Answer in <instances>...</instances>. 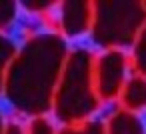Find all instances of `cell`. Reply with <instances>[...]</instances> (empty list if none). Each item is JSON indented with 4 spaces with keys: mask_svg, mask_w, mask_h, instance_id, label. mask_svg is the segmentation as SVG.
I'll return each instance as SVG.
<instances>
[{
    "mask_svg": "<svg viewBox=\"0 0 146 134\" xmlns=\"http://www.w3.org/2000/svg\"><path fill=\"white\" fill-rule=\"evenodd\" d=\"M68 52V42L60 34L30 36L16 50L4 76L2 92L8 104L24 116L48 114Z\"/></svg>",
    "mask_w": 146,
    "mask_h": 134,
    "instance_id": "cell-1",
    "label": "cell"
},
{
    "mask_svg": "<svg viewBox=\"0 0 146 134\" xmlns=\"http://www.w3.org/2000/svg\"><path fill=\"white\" fill-rule=\"evenodd\" d=\"M94 54L88 48L70 50L52 96L54 118L64 126L86 122L100 106L92 78Z\"/></svg>",
    "mask_w": 146,
    "mask_h": 134,
    "instance_id": "cell-2",
    "label": "cell"
},
{
    "mask_svg": "<svg viewBox=\"0 0 146 134\" xmlns=\"http://www.w3.org/2000/svg\"><path fill=\"white\" fill-rule=\"evenodd\" d=\"M146 22L144 2L138 0H102L92 2V40L104 50L132 46Z\"/></svg>",
    "mask_w": 146,
    "mask_h": 134,
    "instance_id": "cell-3",
    "label": "cell"
},
{
    "mask_svg": "<svg viewBox=\"0 0 146 134\" xmlns=\"http://www.w3.org/2000/svg\"><path fill=\"white\" fill-rule=\"evenodd\" d=\"M128 56L122 50H104L94 58L92 78L98 100H114L120 96V90L126 82Z\"/></svg>",
    "mask_w": 146,
    "mask_h": 134,
    "instance_id": "cell-4",
    "label": "cell"
},
{
    "mask_svg": "<svg viewBox=\"0 0 146 134\" xmlns=\"http://www.w3.org/2000/svg\"><path fill=\"white\" fill-rule=\"evenodd\" d=\"M92 2L88 0H66L60 4V32L62 38H78L90 32Z\"/></svg>",
    "mask_w": 146,
    "mask_h": 134,
    "instance_id": "cell-5",
    "label": "cell"
},
{
    "mask_svg": "<svg viewBox=\"0 0 146 134\" xmlns=\"http://www.w3.org/2000/svg\"><path fill=\"white\" fill-rule=\"evenodd\" d=\"M120 100L124 110L128 112H140L146 110V78L134 74L130 78H126L122 90H120Z\"/></svg>",
    "mask_w": 146,
    "mask_h": 134,
    "instance_id": "cell-6",
    "label": "cell"
},
{
    "mask_svg": "<svg viewBox=\"0 0 146 134\" xmlns=\"http://www.w3.org/2000/svg\"><path fill=\"white\" fill-rule=\"evenodd\" d=\"M104 130L106 134H146V126L142 118L124 108L114 112L108 118V122L104 124Z\"/></svg>",
    "mask_w": 146,
    "mask_h": 134,
    "instance_id": "cell-7",
    "label": "cell"
},
{
    "mask_svg": "<svg viewBox=\"0 0 146 134\" xmlns=\"http://www.w3.org/2000/svg\"><path fill=\"white\" fill-rule=\"evenodd\" d=\"M132 64L138 76L146 78V22L132 42Z\"/></svg>",
    "mask_w": 146,
    "mask_h": 134,
    "instance_id": "cell-8",
    "label": "cell"
},
{
    "mask_svg": "<svg viewBox=\"0 0 146 134\" xmlns=\"http://www.w3.org/2000/svg\"><path fill=\"white\" fill-rule=\"evenodd\" d=\"M18 46L12 38H8L4 32H0V94H2V88H4V76H6V70L16 54Z\"/></svg>",
    "mask_w": 146,
    "mask_h": 134,
    "instance_id": "cell-9",
    "label": "cell"
},
{
    "mask_svg": "<svg viewBox=\"0 0 146 134\" xmlns=\"http://www.w3.org/2000/svg\"><path fill=\"white\" fill-rule=\"evenodd\" d=\"M58 134H106L104 122L100 120H86L74 126H64Z\"/></svg>",
    "mask_w": 146,
    "mask_h": 134,
    "instance_id": "cell-10",
    "label": "cell"
},
{
    "mask_svg": "<svg viewBox=\"0 0 146 134\" xmlns=\"http://www.w3.org/2000/svg\"><path fill=\"white\" fill-rule=\"evenodd\" d=\"M18 14V4L10 0H0V30H6L12 26Z\"/></svg>",
    "mask_w": 146,
    "mask_h": 134,
    "instance_id": "cell-11",
    "label": "cell"
},
{
    "mask_svg": "<svg viewBox=\"0 0 146 134\" xmlns=\"http://www.w3.org/2000/svg\"><path fill=\"white\" fill-rule=\"evenodd\" d=\"M26 134H58V130L46 116H36V118L30 120V124L26 128Z\"/></svg>",
    "mask_w": 146,
    "mask_h": 134,
    "instance_id": "cell-12",
    "label": "cell"
},
{
    "mask_svg": "<svg viewBox=\"0 0 146 134\" xmlns=\"http://www.w3.org/2000/svg\"><path fill=\"white\" fill-rule=\"evenodd\" d=\"M4 134H26V128L20 120H8L4 124Z\"/></svg>",
    "mask_w": 146,
    "mask_h": 134,
    "instance_id": "cell-13",
    "label": "cell"
},
{
    "mask_svg": "<svg viewBox=\"0 0 146 134\" xmlns=\"http://www.w3.org/2000/svg\"><path fill=\"white\" fill-rule=\"evenodd\" d=\"M22 6H24L26 10H30V12H44V10L52 8L54 2H24Z\"/></svg>",
    "mask_w": 146,
    "mask_h": 134,
    "instance_id": "cell-14",
    "label": "cell"
},
{
    "mask_svg": "<svg viewBox=\"0 0 146 134\" xmlns=\"http://www.w3.org/2000/svg\"><path fill=\"white\" fill-rule=\"evenodd\" d=\"M4 114H2V110H0V134H4Z\"/></svg>",
    "mask_w": 146,
    "mask_h": 134,
    "instance_id": "cell-15",
    "label": "cell"
},
{
    "mask_svg": "<svg viewBox=\"0 0 146 134\" xmlns=\"http://www.w3.org/2000/svg\"><path fill=\"white\" fill-rule=\"evenodd\" d=\"M144 8H146V2H144Z\"/></svg>",
    "mask_w": 146,
    "mask_h": 134,
    "instance_id": "cell-16",
    "label": "cell"
}]
</instances>
